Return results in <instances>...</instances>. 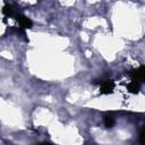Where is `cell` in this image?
I'll list each match as a JSON object with an SVG mask.
<instances>
[{
  "mask_svg": "<svg viewBox=\"0 0 145 145\" xmlns=\"http://www.w3.org/2000/svg\"><path fill=\"white\" fill-rule=\"evenodd\" d=\"M128 75L130 76L131 82H135L139 85L145 83V66H139L136 69H131Z\"/></svg>",
  "mask_w": 145,
  "mask_h": 145,
  "instance_id": "6da1fadb",
  "label": "cell"
},
{
  "mask_svg": "<svg viewBox=\"0 0 145 145\" xmlns=\"http://www.w3.org/2000/svg\"><path fill=\"white\" fill-rule=\"evenodd\" d=\"M14 17H15V19L18 22L19 27L22 28L23 32H24V29H26V28H31V27L33 26V22H32L28 17H26V16H24V15H22V14H17V12H15V14H14Z\"/></svg>",
  "mask_w": 145,
  "mask_h": 145,
  "instance_id": "7a4b0ae2",
  "label": "cell"
},
{
  "mask_svg": "<svg viewBox=\"0 0 145 145\" xmlns=\"http://www.w3.org/2000/svg\"><path fill=\"white\" fill-rule=\"evenodd\" d=\"M100 92L102 94H111L114 88V82L112 79H105V80H100Z\"/></svg>",
  "mask_w": 145,
  "mask_h": 145,
  "instance_id": "3957f363",
  "label": "cell"
},
{
  "mask_svg": "<svg viewBox=\"0 0 145 145\" xmlns=\"http://www.w3.org/2000/svg\"><path fill=\"white\" fill-rule=\"evenodd\" d=\"M139 88H140V85L137 84V83H135V82H130V83L127 85V89H128L130 93H134V94L138 93Z\"/></svg>",
  "mask_w": 145,
  "mask_h": 145,
  "instance_id": "277c9868",
  "label": "cell"
},
{
  "mask_svg": "<svg viewBox=\"0 0 145 145\" xmlns=\"http://www.w3.org/2000/svg\"><path fill=\"white\" fill-rule=\"evenodd\" d=\"M103 123H104L105 128H112L114 125V119L111 116H105L103 118Z\"/></svg>",
  "mask_w": 145,
  "mask_h": 145,
  "instance_id": "5b68a950",
  "label": "cell"
},
{
  "mask_svg": "<svg viewBox=\"0 0 145 145\" xmlns=\"http://www.w3.org/2000/svg\"><path fill=\"white\" fill-rule=\"evenodd\" d=\"M138 142H139V145H145V125L142 127V129L139 131Z\"/></svg>",
  "mask_w": 145,
  "mask_h": 145,
  "instance_id": "8992f818",
  "label": "cell"
},
{
  "mask_svg": "<svg viewBox=\"0 0 145 145\" xmlns=\"http://www.w3.org/2000/svg\"><path fill=\"white\" fill-rule=\"evenodd\" d=\"M37 145H53V144H50V143H45V142H43V143H40V144H37Z\"/></svg>",
  "mask_w": 145,
  "mask_h": 145,
  "instance_id": "52a82bcc",
  "label": "cell"
}]
</instances>
